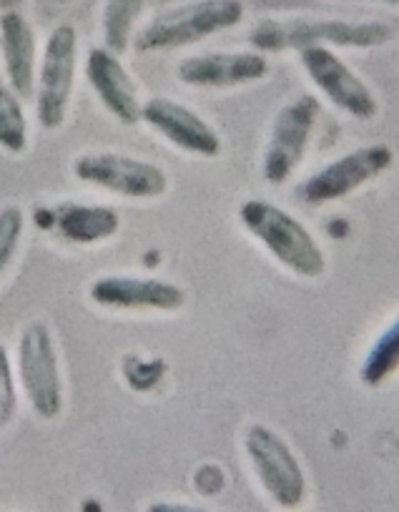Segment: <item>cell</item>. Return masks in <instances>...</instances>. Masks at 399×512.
<instances>
[{
    "instance_id": "6da1fadb",
    "label": "cell",
    "mask_w": 399,
    "mask_h": 512,
    "mask_svg": "<svg viewBox=\"0 0 399 512\" xmlns=\"http://www.w3.org/2000/svg\"><path fill=\"white\" fill-rule=\"evenodd\" d=\"M239 221L246 234L259 241L279 267L299 279H319L327 272V254L312 231L282 206L264 199L241 204Z\"/></svg>"
},
{
    "instance_id": "7a4b0ae2",
    "label": "cell",
    "mask_w": 399,
    "mask_h": 512,
    "mask_svg": "<svg viewBox=\"0 0 399 512\" xmlns=\"http://www.w3.org/2000/svg\"><path fill=\"white\" fill-rule=\"evenodd\" d=\"M259 53L324 48H379L394 41V26L382 21H337V18H266L249 36Z\"/></svg>"
},
{
    "instance_id": "3957f363",
    "label": "cell",
    "mask_w": 399,
    "mask_h": 512,
    "mask_svg": "<svg viewBox=\"0 0 399 512\" xmlns=\"http://www.w3.org/2000/svg\"><path fill=\"white\" fill-rule=\"evenodd\" d=\"M244 13V0H189L156 13L141 31H136L133 48L139 53H159L194 46L239 26Z\"/></svg>"
},
{
    "instance_id": "277c9868",
    "label": "cell",
    "mask_w": 399,
    "mask_h": 512,
    "mask_svg": "<svg viewBox=\"0 0 399 512\" xmlns=\"http://www.w3.org/2000/svg\"><path fill=\"white\" fill-rule=\"evenodd\" d=\"M16 379L33 415L43 422H53L63 412V369L58 359L56 339L51 327L41 319L21 332L16 349Z\"/></svg>"
},
{
    "instance_id": "5b68a950",
    "label": "cell",
    "mask_w": 399,
    "mask_h": 512,
    "mask_svg": "<svg viewBox=\"0 0 399 512\" xmlns=\"http://www.w3.org/2000/svg\"><path fill=\"white\" fill-rule=\"evenodd\" d=\"M78 68V33L71 23H61L46 38L41 58H38L36 116L46 131H58L68 121L73 86Z\"/></svg>"
},
{
    "instance_id": "8992f818",
    "label": "cell",
    "mask_w": 399,
    "mask_h": 512,
    "mask_svg": "<svg viewBox=\"0 0 399 512\" xmlns=\"http://www.w3.org/2000/svg\"><path fill=\"white\" fill-rule=\"evenodd\" d=\"M71 171L81 184L123 199L151 201L161 199L169 191V174L159 164L118 151H88L76 156Z\"/></svg>"
},
{
    "instance_id": "52a82bcc",
    "label": "cell",
    "mask_w": 399,
    "mask_h": 512,
    "mask_svg": "<svg viewBox=\"0 0 399 512\" xmlns=\"http://www.w3.org/2000/svg\"><path fill=\"white\" fill-rule=\"evenodd\" d=\"M246 455L256 480L284 510H294L307 497V475L289 442L266 425H251L244 437Z\"/></svg>"
},
{
    "instance_id": "ba28073f",
    "label": "cell",
    "mask_w": 399,
    "mask_h": 512,
    "mask_svg": "<svg viewBox=\"0 0 399 512\" xmlns=\"http://www.w3.org/2000/svg\"><path fill=\"white\" fill-rule=\"evenodd\" d=\"M319 113H322L319 98L309 96V93L297 96L277 113L272 131H269V141H266L264 161H261V174L269 184H287L294 171L302 166L314 139Z\"/></svg>"
},
{
    "instance_id": "9c48e42d",
    "label": "cell",
    "mask_w": 399,
    "mask_h": 512,
    "mask_svg": "<svg viewBox=\"0 0 399 512\" xmlns=\"http://www.w3.org/2000/svg\"><path fill=\"white\" fill-rule=\"evenodd\" d=\"M394 164V151L387 144H369L362 149H354L349 154L339 156L337 161L319 169L309 176L299 194L309 206H324L342 201L359 191L362 186L372 184L374 179L387 174Z\"/></svg>"
},
{
    "instance_id": "30bf717a",
    "label": "cell",
    "mask_w": 399,
    "mask_h": 512,
    "mask_svg": "<svg viewBox=\"0 0 399 512\" xmlns=\"http://www.w3.org/2000/svg\"><path fill=\"white\" fill-rule=\"evenodd\" d=\"M299 61H302L304 73H307L309 81L314 83V88H317L334 108L347 113L349 118H357V121H372V118H377V93H374L372 86H369L359 73H354L332 48H302V51H299Z\"/></svg>"
},
{
    "instance_id": "8fae6325",
    "label": "cell",
    "mask_w": 399,
    "mask_h": 512,
    "mask_svg": "<svg viewBox=\"0 0 399 512\" xmlns=\"http://www.w3.org/2000/svg\"><path fill=\"white\" fill-rule=\"evenodd\" d=\"M141 121L164 141L184 154L216 159L221 154V136L201 113L166 96H154L141 106Z\"/></svg>"
},
{
    "instance_id": "7c38bea8",
    "label": "cell",
    "mask_w": 399,
    "mask_h": 512,
    "mask_svg": "<svg viewBox=\"0 0 399 512\" xmlns=\"http://www.w3.org/2000/svg\"><path fill=\"white\" fill-rule=\"evenodd\" d=\"M88 299L103 309L118 312H179L186 292L174 282L136 274H106L88 287Z\"/></svg>"
},
{
    "instance_id": "4fadbf2b",
    "label": "cell",
    "mask_w": 399,
    "mask_h": 512,
    "mask_svg": "<svg viewBox=\"0 0 399 512\" xmlns=\"http://www.w3.org/2000/svg\"><path fill=\"white\" fill-rule=\"evenodd\" d=\"M176 76L191 88H241L269 76V58L259 51H209L189 56L176 66Z\"/></svg>"
},
{
    "instance_id": "5bb4252c",
    "label": "cell",
    "mask_w": 399,
    "mask_h": 512,
    "mask_svg": "<svg viewBox=\"0 0 399 512\" xmlns=\"http://www.w3.org/2000/svg\"><path fill=\"white\" fill-rule=\"evenodd\" d=\"M86 81L101 106L123 126L141 121V91L121 58L108 48H91L86 56Z\"/></svg>"
},
{
    "instance_id": "9a60e30c",
    "label": "cell",
    "mask_w": 399,
    "mask_h": 512,
    "mask_svg": "<svg viewBox=\"0 0 399 512\" xmlns=\"http://www.w3.org/2000/svg\"><path fill=\"white\" fill-rule=\"evenodd\" d=\"M36 224L53 231L58 239L76 246H91L108 241L121 229V216L116 209L101 204H78L61 201L48 209H36Z\"/></svg>"
},
{
    "instance_id": "2e32d148",
    "label": "cell",
    "mask_w": 399,
    "mask_h": 512,
    "mask_svg": "<svg viewBox=\"0 0 399 512\" xmlns=\"http://www.w3.org/2000/svg\"><path fill=\"white\" fill-rule=\"evenodd\" d=\"M38 38L28 18L18 11L0 16V61L3 78L18 93L21 101L33 98L38 73Z\"/></svg>"
},
{
    "instance_id": "e0dca14e",
    "label": "cell",
    "mask_w": 399,
    "mask_h": 512,
    "mask_svg": "<svg viewBox=\"0 0 399 512\" xmlns=\"http://www.w3.org/2000/svg\"><path fill=\"white\" fill-rule=\"evenodd\" d=\"M0 149L11 156L28 151V116L18 93L0 73Z\"/></svg>"
},
{
    "instance_id": "ac0fdd59",
    "label": "cell",
    "mask_w": 399,
    "mask_h": 512,
    "mask_svg": "<svg viewBox=\"0 0 399 512\" xmlns=\"http://www.w3.org/2000/svg\"><path fill=\"white\" fill-rule=\"evenodd\" d=\"M144 0H108L103 11V41L111 53H123L133 43Z\"/></svg>"
},
{
    "instance_id": "d6986e66",
    "label": "cell",
    "mask_w": 399,
    "mask_h": 512,
    "mask_svg": "<svg viewBox=\"0 0 399 512\" xmlns=\"http://www.w3.org/2000/svg\"><path fill=\"white\" fill-rule=\"evenodd\" d=\"M399 327L397 322L389 324L377 339H374L372 347L364 354V362L359 367V377L367 387H382L394 372H397L399 362Z\"/></svg>"
},
{
    "instance_id": "ffe728a7",
    "label": "cell",
    "mask_w": 399,
    "mask_h": 512,
    "mask_svg": "<svg viewBox=\"0 0 399 512\" xmlns=\"http://www.w3.org/2000/svg\"><path fill=\"white\" fill-rule=\"evenodd\" d=\"M23 231H26V214H23L21 206L0 209V279L8 272L18 249H21Z\"/></svg>"
},
{
    "instance_id": "44dd1931",
    "label": "cell",
    "mask_w": 399,
    "mask_h": 512,
    "mask_svg": "<svg viewBox=\"0 0 399 512\" xmlns=\"http://www.w3.org/2000/svg\"><path fill=\"white\" fill-rule=\"evenodd\" d=\"M18 415L16 364L6 344L0 342V430H6Z\"/></svg>"
},
{
    "instance_id": "7402d4cb",
    "label": "cell",
    "mask_w": 399,
    "mask_h": 512,
    "mask_svg": "<svg viewBox=\"0 0 399 512\" xmlns=\"http://www.w3.org/2000/svg\"><path fill=\"white\" fill-rule=\"evenodd\" d=\"M146 512H209L204 507L194 505H179V502H154Z\"/></svg>"
},
{
    "instance_id": "603a6c76",
    "label": "cell",
    "mask_w": 399,
    "mask_h": 512,
    "mask_svg": "<svg viewBox=\"0 0 399 512\" xmlns=\"http://www.w3.org/2000/svg\"><path fill=\"white\" fill-rule=\"evenodd\" d=\"M374 3H397V0H374Z\"/></svg>"
},
{
    "instance_id": "cb8c5ba5",
    "label": "cell",
    "mask_w": 399,
    "mask_h": 512,
    "mask_svg": "<svg viewBox=\"0 0 399 512\" xmlns=\"http://www.w3.org/2000/svg\"><path fill=\"white\" fill-rule=\"evenodd\" d=\"M58 3H68V0H58Z\"/></svg>"
}]
</instances>
